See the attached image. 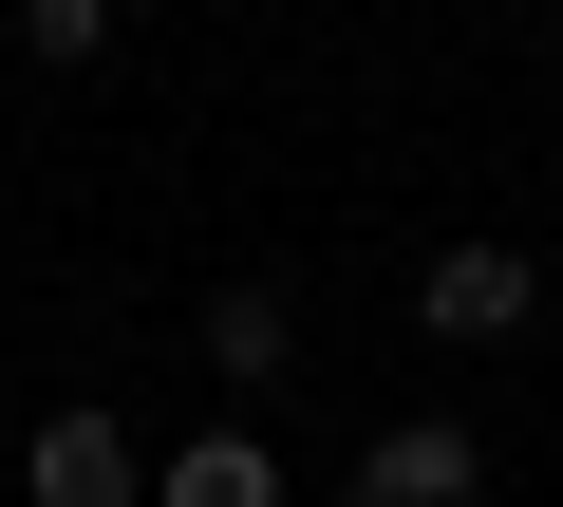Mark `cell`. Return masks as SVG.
Returning a JSON list of instances; mask_svg holds the SVG:
<instances>
[{"label": "cell", "mask_w": 563, "mask_h": 507, "mask_svg": "<svg viewBox=\"0 0 563 507\" xmlns=\"http://www.w3.org/2000/svg\"><path fill=\"white\" fill-rule=\"evenodd\" d=\"M526 320H544V264H526L507 225L432 244V283H413V339H432V357H488V339H526Z\"/></svg>", "instance_id": "1"}, {"label": "cell", "mask_w": 563, "mask_h": 507, "mask_svg": "<svg viewBox=\"0 0 563 507\" xmlns=\"http://www.w3.org/2000/svg\"><path fill=\"white\" fill-rule=\"evenodd\" d=\"M0 451H20V488H38V507H151V432H132V414H95V395H57L38 432H0Z\"/></svg>", "instance_id": "2"}, {"label": "cell", "mask_w": 563, "mask_h": 507, "mask_svg": "<svg viewBox=\"0 0 563 507\" xmlns=\"http://www.w3.org/2000/svg\"><path fill=\"white\" fill-rule=\"evenodd\" d=\"M339 507H488V432H470V414H395V432L339 470Z\"/></svg>", "instance_id": "3"}, {"label": "cell", "mask_w": 563, "mask_h": 507, "mask_svg": "<svg viewBox=\"0 0 563 507\" xmlns=\"http://www.w3.org/2000/svg\"><path fill=\"white\" fill-rule=\"evenodd\" d=\"M188 339H207V376H225V395H282L301 301H282V283H207V301H188Z\"/></svg>", "instance_id": "4"}, {"label": "cell", "mask_w": 563, "mask_h": 507, "mask_svg": "<svg viewBox=\"0 0 563 507\" xmlns=\"http://www.w3.org/2000/svg\"><path fill=\"white\" fill-rule=\"evenodd\" d=\"M151 507H282V451H263L244 414H207L188 451H151Z\"/></svg>", "instance_id": "5"}, {"label": "cell", "mask_w": 563, "mask_h": 507, "mask_svg": "<svg viewBox=\"0 0 563 507\" xmlns=\"http://www.w3.org/2000/svg\"><path fill=\"white\" fill-rule=\"evenodd\" d=\"M95 38H113V0H20V57H38V76H76Z\"/></svg>", "instance_id": "6"}, {"label": "cell", "mask_w": 563, "mask_h": 507, "mask_svg": "<svg viewBox=\"0 0 563 507\" xmlns=\"http://www.w3.org/2000/svg\"><path fill=\"white\" fill-rule=\"evenodd\" d=\"M0 432H20V395H0Z\"/></svg>", "instance_id": "7"}, {"label": "cell", "mask_w": 563, "mask_h": 507, "mask_svg": "<svg viewBox=\"0 0 563 507\" xmlns=\"http://www.w3.org/2000/svg\"><path fill=\"white\" fill-rule=\"evenodd\" d=\"M544 169H563V132H544Z\"/></svg>", "instance_id": "8"}]
</instances>
